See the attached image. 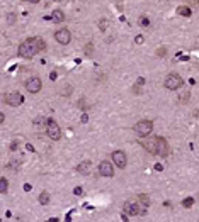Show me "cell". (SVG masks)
<instances>
[{"label":"cell","instance_id":"cell-3","mask_svg":"<svg viewBox=\"0 0 199 222\" xmlns=\"http://www.w3.org/2000/svg\"><path fill=\"white\" fill-rule=\"evenodd\" d=\"M46 134H48V137L53 139V141H58V139L62 137V129H60V126H58L53 119H48V121H46Z\"/></svg>","mask_w":199,"mask_h":222},{"label":"cell","instance_id":"cell-19","mask_svg":"<svg viewBox=\"0 0 199 222\" xmlns=\"http://www.w3.org/2000/svg\"><path fill=\"white\" fill-rule=\"evenodd\" d=\"M140 24H141L143 27H148V26H150V20H148V17H145V15H143V17H140Z\"/></svg>","mask_w":199,"mask_h":222},{"label":"cell","instance_id":"cell-24","mask_svg":"<svg viewBox=\"0 0 199 222\" xmlns=\"http://www.w3.org/2000/svg\"><path fill=\"white\" fill-rule=\"evenodd\" d=\"M92 47H94L92 44H87V46H85V53H87V54H90V53H92Z\"/></svg>","mask_w":199,"mask_h":222},{"label":"cell","instance_id":"cell-27","mask_svg":"<svg viewBox=\"0 0 199 222\" xmlns=\"http://www.w3.org/2000/svg\"><path fill=\"white\" fill-rule=\"evenodd\" d=\"M15 20V15L14 14H10V15H9V22H14Z\"/></svg>","mask_w":199,"mask_h":222},{"label":"cell","instance_id":"cell-4","mask_svg":"<svg viewBox=\"0 0 199 222\" xmlns=\"http://www.w3.org/2000/svg\"><path fill=\"white\" fill-rule=\"evenodd\" d=\"M182 85H184L182 78L175 73L169 75V76L165 78V88H169V90H177V88H180Z\"/></svg>","mask_w":199,"mask_h":222},{"label":"cell","instance_id":"cell-1","mask_svg":"<svg viewBox=\"0 0 199 222\" xmlns=\"http://www.w3.org/2000/svg\"><path fill=\"white\" fill-rule=\"evenodd\" d=\"M39 47H38V37H29L19 46V56L22 58H33L34 54H38Z\"/></svg>","mask_w":199,"mask_h":222},{"label":"cell","instance_id":"cell-20","mask_svg":"<svg viewBox=\"0 0 199 222\" xmlns=\"http://www.w3.org/2000/svg\"><path fill=\"white\" fill-rule=\"evenodd\" d=\"M138 198H140V200L143 202V205H150V198H148V197L145 195V193H141V195L138 197Z\"/></svg>","mask_w":199,"mask_h":222},{"label":"cell","instance_id":"cell-9","mask_svg":"<svg viewBox=\"0 0 199 222\" xmlns=\"http://www.w3.org/2000/svg\"><path fill=\"white\" fill-rule=\"evenodd\" d=\"M157 154L162 156V158L169 154V144L164 137H157Z\"/></svg>","mask_w":199,"mask_h":222},{"label":"cell","instance_id":"cell-2","mask_svg":"<svg viewBox=\"0 0 199 222\" xmlns=\"http://www.w3.org/2000/svg\"><path fill=\"white\" fill-rule=\"evenodd\" d=\"M151 131H153V122L151 121H140L135 126V132H136L140 137H148V136L151 134Z\"/></svg>","mask_w":199,"mask_h":222},{"label":"cell","instance_id":"cell-14","mask_svg":"<svg viewBox=\"0 0 199 222\" xmlns=\"http://www.w3.org/2000/svg\"><path fill=\"white\" fill-rule=\"evenodd\" d=\"M49 19L53 20V22H56V24H60V22H63V20H65V14H63L62 10H55V12H53V15H51Z\"/></svg>","mask_w":199,"mask_h":222},{"label":"cell","instance_id":"cell-13","mask_svg":"<svg viewBox=\"0 0 199 222\" xmlns=\"http://www.w3.org/2000/svg\"><path fill=\"white\" fill-rule=\"evenodd\" d=\"M143 146L150 153H153V154H157V137H148V141H143Z\"/></svg>","mask_w":199,"mask_h":222},{"label":"cell","instance_id":"cell-18","mask_svg":"<svg viewBox=\"0 0 199 222\" xmlns=\"http://www.w3.org/2000/svg\"><path fill=\"white\" fill-rule=\"evenodd\" d=\"M192 205H194V198H192V197L182 200V207H185V209H189V207H192Z\"/></svg>","mask_w":199,"mask_h":222},{"label":"cell","instance_id":"cell-25","mask_svg":"<svg viewBox=\"0 0 199 222\" xmlns=\"http://www.w3.org/2000/svg\"><path fill=\"white\" fill-rule=\"evenodd\" d=\"M41 124H43V117H38L34 121V126H41Z\"/></svg>","mask_w":199,"mask_h":222},{"label":"cell","instance_id":"cell-12","mask_svg":"<svg viewBox=\"0 0 199 222\" xmlns=\"http://www.w3.org/2000/svg\"><path fill=\"white\" fill-rule=\"evenodd\" d=\"M90 168H92V163H90L89 159H85V161H82L78 166H77V171H78L80 175H89Z\"/></svg>","mask_w":199,"mask_h":222},{"label":"cell","instance_id":"cell-7","mask_svg":"<svg viewBox=\"0 0 199 222\" xmlns=\"http://www.w3.org/2000/svg\"><path fill=\"white\" fill-rule=\"evenodd\" d=\"M112 163L116 165L117 168H126V165H128V158L124 154L123 151H114L112 153Z\"/></svg>","mask_w":199,"mask_h":222},{"label":"cell","instance_id":"cell-22","mask_svg":"<svg viewBox=\"0 0 199 222\" xmlns=\"http://www.w3.org/2000/svg\"><path fill=\"white\" fill-rule=\"evenodd\" d=\"M165 53H167V49H165V47H160V49H157V54L160 56V58H164Z\"/></svg>","mask_w":199,"mask_h":222},{"label":"cell","instance_id":"cell-26","mask_svg":"<svg viewBox=\"0 0 199 222\" xmlns=\"http://www.w3.org/2000/svg\"><path fill=\"white\" fill-rule=\"evenodd\" d=\"M136 42L138 44H141V42H143V36H136Z\"/></svg>","mask_w":199,"mask_h":222},{"label":"cell","instance_id":"cell-11","mask_svg":"<svg viewBox=\"0 0 199 222\" xmlns=\"http://www.w3.org/2000/svg\"><path fill=\"white\" fill-rule=\"evenodd\" d=\"M124 210L131 214V216H138V214H145V210L140 209V205L136 202H126L124 203Z\"/></svg>","mask_w":199,"mask_h":222},{"label":"cell","instance_id":"cell-8","mask_svg":"<svg viewBox=\"0 0 199 222\" xmlns=\"http://www.w3.org/2000/svg\"><path fill=\"white\" fill-rule=\"evenodd\" d=\"M55 39L60 44H68L70 41H72V34H70L68 29H58L55 32Z\"/></svg>","mask_w":199,"mask_h":222},{"label":"cell","instance_id":"cell-23","mask_svg":"<svg viewBox=\"0 0 199 222\" xmlns=\"http://www.w3.org/2000/svg\"><path fill=\"white\" fill-rule=\"evenodd\" d=\"M73 193H75V195H82V193H83V190L80 188V187H77V188L73 190Z\"/></svg>","mask_w":199,"mask_h":222},{"label":"cell","instance_id":"cell-15","mask_svg":"<svg viewBox=\"0 0 199 222\" xmlns=\"http://www.w3.org/2000/svg\"><path fill=\"white\" fill-rule=\"evenodd\" d=\"M177 14L182 15V17H191V9H189L187 5H180L177 9Z\"/></svg>","mask_w":199,"mask_h":222},{"label":"cell","instance_id":"cell-5","mask_svg":"<svg viewBox=\"0 0 199 222\" xmlns=\"http://www.w3.org/2000/svg\"><path fill=\"white\" fill-rule=\"evenodd\" d=\"M5 102L12 107H19L22 102H24V95H21L19 92H10L5 95Z\"/></svg>","mask_w":199,"mask_h":222},{"label":"cell","instance_id":"cell-29","mask_svg":"<svg viewBox=\"0 0 199 222\" xmlns=\"http://www.w3.org/2000/svg\"><path fill=\"white\" fill-rule=\"evenodd\" d=\"M24 190H26V192H29V190H31V185H29V183H27V185H24Z\"/></svg>","mask_w":199,"mask_h":222},{"label":"cell","instance_id":"cell-31","mask_svg":"<svg viewBox=\"0 0 199 222\" xmlns=\"http://www.w3.org/2000/svg\"><path fill=\"white\" fill-rule=\"evenodd\" d=\"M26 2H31V4H38L39 0H26Z\"/></svg>","mask_w":199,"mask_h":222},{"label":"cell","instance_id":"cell-10","mask_svg":"<svg viewBox=\"0 0 199 222\" xmlns=\"http://www.w3.org/2000/svg\"><path fill=\"white\" fill-rule=\"evenodd\" d=\"M99 173L102 176H114V168H112V163H107V161H102L99 165Z\"/></svg>","mask_w":199,"mask_h":222},{"label":"cell","instance_id":"cell-16","mask_svg":"<svg viewBox=\"0 0 199 222\" xmlns=\"http://www.w3.org/2000/svg\"><path fill=\"white\" fill-rule=\"evenodd\" d=\"M39 203H41V205H48L49 203V193L48 192H43L41 195H39Z\"/></svg>","mask_w":199,"mask_h":222},{"label":"cell","instance_id":"cell-28","mask_svg":"<svg viewBox=\"0 0 199 222\" xmlns=\"http://www.w3.org/2000/svg\"><path fill=\"white\" fill-rule=\"evenodd\" d=\"M87 121H89V117H87V115L83 114V115H82V122H83V124H85V122H87Z\"/></svg>","mask_w":199,"mask_h":222},{"label":"cell","instance_id":"cell-21","mask_svg":"<svg viewBox=\"0 0 199 222\" xmlns=\"http://www.w3.org/2000/svg\"><path fill=\"white\" fill-rule=\"evenodd\" d=\"M38 47H39V51H44L46 49V44H44V41L41 37H38Z\"/></svg>","mask_w":199,"mask_h":222},{"label":"cell","instance_id":"cell-6","mask_svg":"<svg viewBox=\"0 0 199 222\" xmlns=\"http://www.w3.org/2000/svg\"><path fill=\"white\" fill-rule=\"evenodd\" d=\"M24 85H26V90H27V92H31V93H38V92H39V90L43 88L41 80H39V78H36V76L29 78V80L26 81Z\"/></svg>","mask_w":199,"mask_h":222},{"label":"cell","instance_id":"cell-17","mask_svg":"<svg viewBox=\"0 0 199 222\" xmlns=\"http://www.w3.org/2000/svg\"><path fill=\"white\" fill-rule=\"evenodd\" d=\"M7 190H9V182L5 178H0V192H2V193H7Z\"/></svg>","mask_w":199,"mask_h":222},{"label":"cell","instance_id":"cell-30","mask_svg":"<svg viewBox=\"0 0 199 222\" xmlns=\"http://www.w3.org/2000/svg\"><path fill=\"white\" fill-rule=\"evenodd\" d=\"M192 5H196V7H199V0H192Z\"/></svg>","mask_w":199,"mask_h":222}]
</instances>
